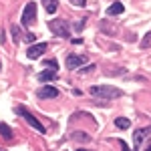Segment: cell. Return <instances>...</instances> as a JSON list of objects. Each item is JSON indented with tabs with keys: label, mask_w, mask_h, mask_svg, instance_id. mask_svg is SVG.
Instances as JSON below:
<instances>
[{
	"label": "cell",
	"mask_w": 151,
	"mask_h": 151,
	"mask_svg": "<svg viewBox=\"0 0 151 151\" xmlns=\"http://www.w3.org/2000/svg\"><path fill=\"white\" fill-rule=\"evenodd\" d=\"M89 95L95 97V99L111 101V99L123 97V91H121L119 87H113V85H91V87H89Z\"/></svg>",
	"instance_id": "cell-1"
},
{
	"label": "cell",
	"mask_w": 151,
	"mask_h": 151,
	"mask_svg": "<svg viewBox=\"0 0 151 151\" xmlns=\"http://www.w3.org/2000/svg\"><path fill=\"white\" fill-rule=\"evenodd\" d=\"M14 113H16L18 117H22L24 121H26V123H28L32 129H36L38 133H42V135L47 133V127H45V125H42V123H40V121H38V119H36V117L32 115V113H30L26 107H22V105H16V107H14Z\"/></svg>",
	"instance_id": "cell-2"
},
{
	"label": "cell",
	"mask_w": 151,
	"mask_h": 151,
	"mask_svg": "<svg viewBox=\"0 0 151 151\" xmlns=\"http://www.w3.org/2000/svg\"><path fill=\"white\" fill-rule=\"evenodd\" d=\"M48 30L58 38H67L70 40V24L65 18H55V20H48Z\"/></svg>",
	"instance_id": "cell-3"
},
{
	"label": "cell",
	"mask_w": 151,
	"mask_h": 151,
	"mask_svg": "<svg viewBox=\"0 0 151 151\" xmlns=\"http://www.w3.org/2000/svg\"><path fill=\"white\" fill-rule=\"evenodd\" d=\"M36 22V2H28L26 6H24L22 10V16H20V26H22L24 30H28L32 24Z\"/></svg>",
	"instance_id": "cell-4"
},
{
	"label": "cell",
	"mask_w": 151,
	"mask_h": 151,
	"mask_svg": "<svg viewBox=\"0 0 151 151\" xmlns=\"http://www.w3.org/2000/svg\"><path fill=\"white\" fill-rule=\"evenodd\" d=\"M47 50H48V45H47V42H35V45H30V47L26 48V58L36 60V58L42 57Z\"/></svg>",
	"instance_id": "cell-5"
},
{
	"label": "cell",
	"mask_w": 151,
	"mask_h": 151,
	"mask_svg": "<svg viewBox=\"0 0 151 151\" xmlns=\"http://www.w3.org/2000/svg\"><path fill=\"white\" fill-rule=\"evenodd\" d=\"M87 63V57H83V55H67V60H65V65H67V69L69 70H77L81 69L83 65Z\"/></svg>",
	"instance_id": "cell-6"
},
{
	"label": "cell",
	"mask_w": 151,
	"mask_h": 151,
	"mask_svg": "<svg viewBox=\"0 0 151 151\" xmlns=\"http://www.w3.org/2000/svg\"><path fill=\"white\" fill-rule=\"evenodd\" d=\"M151 135V127H141V129H135L133 133V149H139L143 145V141L147 139Z\"/></svg>",
	"instance_id": "cell-7"
},
{
	"label": "cell",
	"mask_w": 151,
	"mask_h": 151,
	"mask_svg": "<svg viewBox=\"0 0 151 151\" xmlns=\"http://www.w3.org/2000/svg\"><path fill=\"white\" fill-rule=\"evenodd\" d=\"M36 97H38V99H57L58 89L55 85H45V87H40V89L36 91Z\"/></svg>",
	"instance_id": "cell-8"
},
{
	"label": "cell",
	"mask_w": 151,
	"mask_h": 151,
	"mask_svg": "<svg viewBox=\"0 0 151 151\" xmlns=\"http://www.w3.org/2000/svg\"><path fill=\"white\" fill-rule=\"evenodd\" d=\"M57 77H58L57 69H50V67L38 73V81L40 83H52V81H57Z\"/></svg>",
	"instance_id": "cell-9"
},
{
	"label": "cell",
	"mask_w": 151,
	"mask_h": 151,
	"mask_svg": "<svg viewBox=\"0 0 151 151\" xmlns=\"http://www.w3.org/2000/svg\"><path fill=\"white\" fill-rule=\"evenodd\" d=\"M125 12V6H123V2H119L115 0L109 8H107V16H119V14H123Z\"/></svg>",
	"instance_id": "cell-10"
},
{
	"label": "cell",
	"mask_w": 151,
	"mask_h": 151,
	"mask_svg": "<svg viewBox=\"0 0 151 151\" xmlns=\"http://www.w3.org/2000/svg\"><path fill=\"white\" fill-rule=\"evenodd\" d=\"M0 137L4 141H12L14 139V131H12V127H8L6 123H2L0 121Z\"/></svg>",
	"instance_id": "cell-11"
},
{
	"label": "cell",
	"mask_w": 151,
	"mask_h": 151,
	"mask_svg": "<svg viewBox=\"0 0 151 151\" xmlns=\"http://www.w3.org/2000/svg\"><path fill=\"white\" fill-rule=\"evenodd\" d=\"M10 36H12V42L18 45L20 38H22V32H20V24H10Z\"/></svg>",
	"instance_id": "cell-12"
},
{
	"label": "cell",
	"mask_w": 151,
	"mask_h": 151,
	"mask_svg": "<svg viewBox=\"0 0 151 151\" xmlns=\"http://www.w3.org/2000/svg\"><path fill=\"white\" fill-rule=\"evenodd\" d=\"M70 139H73V141H79V143H89L91 137H89L85 131H75V133H70Z\"/></svg>",
	"instance_id": "cell-13"
},
{
	"label": "cell",
	"mask_w": 151,
	"mask_h": 151,
	"mask_svg": "<svg viewBox=\"0 0 151 151\" xmlns=\"http://www.w3.org/2000/svg\"><path fill=\"white\" fill-rule=\"evenodd\" d=\"M42 2V6H45V10L48 12V14H55L58 8V0H40Z\"/></svg>",
	"instance_id": "cell-14"
},
{
	"label": "cell",
	"mask_w": 151,
	"mask_h": 151,
	"mask_svg": "<svg viewBox=\"0 0 151 151\" xmlns=\"http://www.w3.org/2000/svg\"><path fill=\"white\" fill-rule=\"evenodd\" d=\"M115 127L121 129V131H125V129L131 127V121H129L127 117H117V119H115Z\"/></svg>",
	"instance_id": "cell-15"
},
{
	"label": "cell",
	"mask_w": 151,
	"mask_h": 151,
	"mask_svg": "<svg viewBox=\"0 0 151 151\" xmlns=\"http://www.w3.org/2000/svg\"><path fill=\"white\" fill-rule=\"evenodd\" d=\"M139 47L143 48V50H145V48H149V47H151V30H149V32H147V35H145V36H143V40H141V42H139Z\"/></svg>",
	"instance_id": "cell-16"
},
{
	"label": "cell",
	"mask_w": 151,
	"mask_h": 151,
	"mask_svg": "<svg viewBox=\"0 0 151 151\" xmlns=\"http://www.w3.org/2000/svg\"><path fill=\"white\" fill-rule=\"evenodd\" d=\"M95 69H97V65H95V63H91V65H87V67L83 65L81 69H79V73H81V75H87V73H93Z\"/></svg>",
	"instance_id": "cell-17"
},
{
	"label": "cell",
	"mask_w": 151,
	"mask_h": 151,
	"mask_svg": "<svg viewBox=\"0 0 151 151\" xmlns=\"http://www.w3.org/2000/svg\"><path fill=\"white\" fill-rule=\"evenodd\" d=\"M42 65H45V67H50V69H57V70H58L57 58H45V60H42Z\"/></svg>",
	"instance_id": "cell-18"
},
{
	"label": "cell",
	"mask_w": 151,
	"mask_h": 151,
	"mask_svg": "<svg viewBox=\"0 0 151 151\" xmlns=\"http://www.w3.org/2000/svg\"><path fill=\"white\" fill-rule=\"evenodd\" d=\"M22 40H24V42H30V45H35V42H36V35H32V32H26Z\"/></svg>",
	"instance_id": "cell-19"
},
{
	"label": "cell",
	"mask_w": 151,
	"mask_h": 151,
	"mask_svg": "<svg viewBox=\"0 0 151 151\" xmlns=\"http://www.w3.org/2000/svg\"><path fill=\"white\" fill-rule=\"evenodd\" d=\"M73 6H77V8H85L87 6V0H69Z\"/></svg>",
	"instance_id": "cell-20"
},
{
	"label": "cell",
	"mask_w": 151,
	"mask_h": 151,
	"mask_svg": "<svg viewBox=\"0 0 151 151\" xmlns=\"http://www.w3.org/2000/svg\"><path fill=\"white\" fill-rule=\"evenodd\" d=\"M85 22H87V18H83V20H79V22L75 24V28H77V30H83V26H85Z\"/></svg>",
	"instance_id": "cell-21"
},
{
	"label": "cell",
	"mask_w": 151,
	"mask_h": 151,
	"mask_svg": "<svg viewBox=\"0 0 151 151\" xmlns=\"http://www.w3.org/2000/svg\"><path fill=\"white\" fill-rule=\"evenodd\" d=\"M0 42H2V45H6V30H2V32H0Z\"/></svg>",
	"instance_id": "cell-22"
},
{
	"label": "cell",
	"mask_w": 151,
	"mask_h": 151,
	"mask_svg": "<svg viewBox=\"0 0 151 151\" xmlns=\"http://www.w3.org/2000/svg\"><path fill=\"white\" fill-rule=\"evenodd\" d=\"M0 73H2V60H0Z\"/></svg>",
	"instance_id": "cell-23"
}]
</instances>
